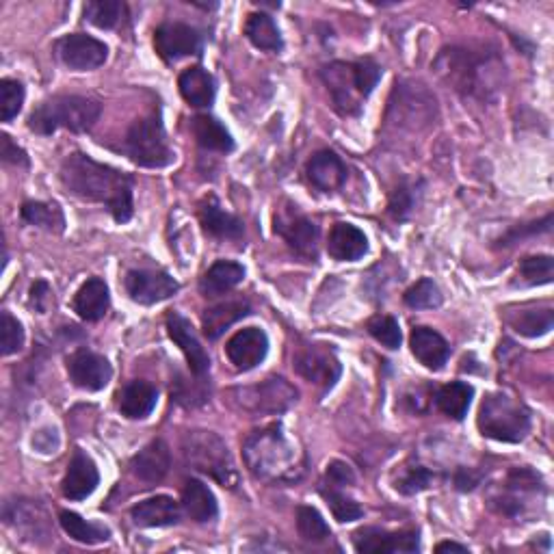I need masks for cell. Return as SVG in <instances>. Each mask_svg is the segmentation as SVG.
<instances>
[{
	"instance_id": "obj_1",
	"label": "cell",
	"mask_w": 554,
	"mask_h": 554,
	"mask_svg": "<svg viewBox=\"0 0 554 554\" xmlns=\"http://www.w3.org/2000/svg\"><path fill=\"white\" fill-rule=\"evenodd\" d=\"M59 180L63 189L78 200L107 206L117 223L133 219L135 180L126 171L98 163L83 152H74L61 163Z\"/></svg>"
},
{
	"instance_id": "obj_2",
	"label": "cell",
	"mask_w": 554,
	"mask_h": 554,
	"mask_svg": "<svg viewBox=\"0 0 554 554\" xmlns=\"http://www.w3.org/2000/svg\"><path fill=\"white\" fill-rule=\"evenodd\" d=\"M243 457L249 472L267 483H293L303 474V461L293 442L277 425L249 433L243 442Z\"/></svg>"
},
{
	"instance_id": "obj_3",
	"label": "cell",
	"mask_w": 554,
	"mask_h": 554,
	"mask_svg": "<svg viewBox=\"0 0 554 554\" xmlns=\"http://www.w3.org/2000/svg\"><path fill=\"white\" fill-rule=\"evenodd\" d=\"M102 107L91 98L83 96H52L37 104L29 115V130L35 135H52L59 128L70 133H87L94 128Z\"/></svg>"
},
{
	"instance_id": "obj_4",
	"label": "cell",
	"mask_w": 554,
	"mask_h": 554,
	"mask_svg": "<svg viewBox=\"0 0 554 554\" xmlns=\"http://www.w3.org/2000/svg\"><path fill=\"white\" fill-rule=\"evenodd\" d=\"M477 427L481 435L496 442L518 444L531 431V412L505 392L487 394L479 407Z\"/></svg>"
},
{
	"instance_id": "obj_5",
	"label": "cell",
	"mask_w": 554,
	"mask_h": 554,
	"mask_svg": "<svg viewBox=\"0 0 554 554\" xmlns=\"http://www.w3.org/2000/svg\"><path fill=\"white\" fill-rule=\"evenodd\" d=\"M182 453L195 470L208 474L223 487H234L239 483V470L234 466L230 448L217 433L189 431L182 438Z\"/></svg>"
},
{
	"instance_id": "obj_6",
	"label": "cell",
	"mask_w": 554,
	"mask_h": 554,
	"mask_svg": "<svg viewBox=\"0 0 554 554\" xmlns=\"http://www.w3.org/2000/svg\"><path fill=\"white\" fill-rule=\"evenodd\" d=\"M122 152L139 167L163 169L176 161V154L167 141L161 113L145 115L128 128Z\"/></svg>"
},
{
	"instance_id": "obj_7",
	"label": "cell",
	"mask_w": 554,
	"mask_h": 554,
	"mask_svg": "<svg viewBox=\"0 0 554 554\" xmlns=\"http://www.w3.org/2000/svg\"><path fill=\"white\" fill-rule=\"evenodd\" d=\"M299 392L282 377H269L256 386L236 388L230 392V399L243 412L254 416L282 414L297 403Z\"/></svg>"
},
{
	"instance_id": "obj_8",
	"label": "cell",
	"mask_w": 554,
	"mask_h": 554,
	"mask_svg": "<svg viewBox=\"0 0 554 554\" xmlns=\"http://www.w3.org/2000/svg\"><path fill=\"white\" fill-rule=\"evenodd\" d=\"M275 234H280L299 258H319V226L306 215H301L297 206L282 208L275 215Z\"/></svg>"
},
{
	"instance_id": "obj_9",
	"label": "cell",
	"mask_w": 554,
	"mask_h": 554,
	"mask_svg": "<svg viewBox=\"0 0 554 554\" xmlns=\"http://www.w3.org/2000/svg\"><path fill=\"white\" fill-rule=\"evenodd\" d=\"M321 78L325 81L329 94L334 98V107L340 115H360L364 96L355 76V65L345 61H334L321 70Z\"/></svg>"
},
{
	"instance_id": "obj_10",
	"label": "cell",
	"mask_w": 554,
	"mask_h": 554,
	"mask_svg": "<svg viewBox=\"0 0 554 554\" xmlns=\"http://www.w3.org/2000/svg\"><path fill=\"white\" fill-rule=\"evenodd\" d=\"M154 50L163 61L174 63L184 57H200L204 50V39L202 33L193 29L191 24L167 22L154 31Z\"/></svg>"
},
{
	"instance_id": "obj_11",
	"label": "cell",
	"mask_w": 554,
	"mask_h": 554,
	"mask_svg": "<svg viewBox=\"0 0 554 554\" xmlns=\"http://www.w3.org/2000/svg\"><path fill=\"white\" fill-rule=\"evenodd\" d=\"M295 371L310 381V384L323 386L325 390L334 388L336 381L342 375V364L336 358L334 349H329L327 345H310L303 347L295 355Z\"/></svg>"
},
{
	"instance_id": "obj_12",
	"label": "cell",
	"mask_w": 554,
	"mask_h": 554,
	"mask_svg": "<svg viewBox=\"0 0 554 554\" xmlns=\"http://www.w3.org/2000/svg\"><path fill=\"white\" fill-rule=\"evenodd\" d=\"M57 57L74 72H89L104 65L109 48L87 33H72L57 42Z\"/></svg>"
},
{
	"instance_id": "obj_13",
	"label": "cell",
	"mask_w": 554,
	"mask_h": 554,
	"mask_svg": "<svg viewBox=\"0 0 554 554\" xmlns=\"http://www.w3.org/2000/svg\"><path fill=\"white\" fill-rule=\"evenodd\" d=\"M124 288L128 297L139 306H154V303L174 297L180 290V284L165 271L133 269L124 277Z\"/></svg>"
},
{
	"instance_id": "obj_14",
	"label": "cell",
	"mask_w": 554,
	"mask_h": 554,
	"mask_svg": "<svg viewBox=\"0 0 554 554\" xmlns=\"http://www.w3.org/2000/svg\"><path fill=\"white\" fill-rule=\"evenodd\" d=\"M353 546L362 554H414L420 550L418 531H386L366 526L353 535Z\"/></svg>"
},
{
	"instance_id": "obj_15",
	"label": "cell",
	"mask_w": 554,
	"mask_h": 554,
	"mask_svg": "<svg viewBox=\"0 0 554 554\" xmlns=\"http://www.w3.org/2000/svg\"><path fill=\"white\" fill-rule=\"evenodd\" d=\"M68 375L76 388L100 392L109 386L113 368L104 355L89 349H78L68 358Z\"/></svg>"
},
{
	"instance_id": "obj_16",
	"label": "cell",
	"mask_w": 554,
	"mask_h": 554,
	"mask_svg": "<svg viewBox=\"0 0 554 554\" xmlns=\"http://www.w3.org/2000/svg\"><path fill=\"white\" fill-rule=\"evenodd\" d=\"M269 353V336L260 327H243L236 332L226 345L228 360L239 371H254L265 362Z\"/></svg>"
},
{
	"instance_id": "obj_17",
	"label": "cell",
	"mask_w": 554,
	"mask_h": 554,
	"mask_svg": "<svg viewBox=\"0 0 554 554\" xmlns=\"http://www.w3.org/2000/svg\"><path fill=\"white\" fill-rule=\"evenodd\" d=\"M167 332H169V338L174 340L180 347V351L184 353V358H187L191 373L197 379H204L210 371V355L202 347V342H200V338H197L191 321L184 319V316L178 312H169L167 314Z\"/></svg>"
},
{
	"instance_id": "obj_18",
	"label": "cell",
	"mask_w": 554,
	"mask_h": 554,
	"mask_svg": "<svg viewBox=\"0 0 554 554\" xmlns=\"http://www.w3.org/2000/svg\"><path fill=\"white\" fill-rule=\"evenodd\" d=\"M98 485H100V472L96 461L78 448V451L72 455L68 472H65V477L61 481L63 496L68 500H85L96 492Z\"/></svg>"
},
{
	"instance_id": "obj_19",
	"label": "cell",
	"mask_w": 554,
	"mask_h": 554,
	"mask_svg": "<svg viewBox=\"0 0 554 554\" xmlns=\"http://www.w3.org/2000/svg\"><path fill=\"white\" fill-rule=\"evenodd\" d=\"M306 176L314 189H319L323 193H334L345 187L349 171L336 152L323 150L316 152L308 161Z\"/></svg>"
},
{
	"instance_id": "obj_20",
	"label": "cell",
	"mask_w": 554,
	"mask_h": 554,
	"mask_svg": "<svg viewBox=\"0 0 554 554\" xmlns=\"http://www.w3.org/2000/svg\"><path fill=\"white\" fill-rule=\"evenodd\" d=\"M410 347L414 358L422 366L429 368V371H442L448 358H451V345H448L446 338L425 325H418L412 329Z\"/></svg>"
},
{
	"instance_id": "obj_21",
	"label": "cell",
	"mask_w": 554,
	"mask_h": 554,
	"mask_svg": "<svg viewBox=\"0 0 554 554\" xmlns=\"http://www.w3.org/2000/svg\"><path fill=\"white\" fill-rule=\"evenodd\" d=\"M327 254L340 262H355L368 254L366 234L347 221H338L327 236Z\"/></svg>"
},
{
	"instance_id": "obj_22",
	"label": "cell",
	"mask_w": 554,
	"mask_h": 554,
	"mask_svg": "<svg viewBox=\"0 0 554 554\" xmlns=\"http://www.w3.org/2000/svg\"><path fill=\"white\" fill-rule=\"evenodd\" d=\"M130 518L143 529H161V526H174L182 518V509L171 496L145 498L130 509Z\"/></svg>"
},
{
	"instance_id": "obj_23",
	"label": "cell",
	"mask_w": 554,
	"mask_h": 554,
	"mask_svg": "<svg viewBox=\"0 0 554 554\" xmlns=\"http://www.w3.org/2000/svg\"><path fill=\"white\" fill-rule=\"evenodd\" d=\"M171 468V453L169 446L163 440H154L139 451L133 461H130V470L143 483H161Z\"/></svg>"
},
{
	"instance_id": "obj_24",
	"label": "cell",
	"mask_w": 554,
	"mask_h": 554,
	"mask_svg": "<svg viewBox=\"0 0 554 554\" xmlns=\"http://www.w3.org/2000/svg\"><path fill=\"white\" fill-rule=\"evenodd\" d=\"M111 293L109 286L100 277H91L74 295V312L87 323L100 321L109 312Z\"/></svg>"
},
{
	"instance_id": "obj_25",
	"label": "cell",
	"mask_w": 554,
	"mask_h": 554,
	"mask_svg": "<svg viewBox=\"0 0 554 554\" xmlns=\"http://www.w3.org/2000/svg\"><path fill=\"white\" fill-rule=\"evenodd\" d=\"M158 401V390L150 384V381L135 379L124 386V390L117 397V405H120L122 416L128 420H143L148 418Z\"/></svg>"
},
{
	"instance_id": "obj_26",
	"label": "cell",
	"mask_w": 554,
	"mask_h": 554,
	"mask_svg": "<svg viewBox=\"0 0 554 554\" xmlns=\"http://www.w3.org/2000/svg\"><path fill=\"white\" fill-rule=\"evenodd\" d=\"M178 87L182 98L195 109H208L217 96V85L213 74L200 68V65L184 70L178 78Z\"/></svg>"
},
{
	"instance_id": "obj_27",
	"label": "cell",
	"mask_w": 554,
	"mask_h": 554,
	"mask_svg": "<svg viewBox=\"0 0 554 554\" xmlns=\"http://www.w3.org/2000/svg\"><path fill=\"white\" fill-rule=\"evenodd\" d=\"M200 221L202 228L206 230V234L215 236V239H241L245 226L239 217H234L230 213H226L219 206V202L215 197H206V200L200 204Z\"/></svg>"
},
{
	"instance_id": "obj_28",
	"label": "cell",
	"mask_w": 554,
	"mask_h": 554,
	"mask_svg": "<svg viewBox=\"0 0 554 554\" xmlns=\"http://www.w3.org/2000/svg\"><path fill=\"white\" fill-rule=\"evenodd\" d=\"M182 509L193 522H213L219 513L217 498L210 487L200 479H189L182 490Z\"/></svg>"
},
{
	"instance_id": "obj_29",
	"label": "cell",
	"mask_w": 554,
	"mask_h": 554,
	"mask_svg": "<svg viewBox=\"0 0 554 554\" xmlns=\"http://www.w3.org/2000/svg\"><path fill=\"white\" fill-rule=\"evenodd\" d=\"M249 314V301L245 299H228L221 301L213 308H206L202 314V329L208 340H217L228 327L236 321L245 319Z\"/></svg>"
},
{
	"instance_id": "obj_30",
	"label": "cell",
	"mask_w": 554,
	"mask_h": 554,
	"mask_svg": "<svg viewBox=\"0 0 554 554\" xmlns=\"http://www.w3.org/2000/svg\"><path fill=\"white\" fill-rule=\"evenodd\" d=\"M245 280V267L234 260H217L200 280L204 297H221Z\"/></svg>"
},
{
	"instance_id": "obj_31",
	"label": "cell",
	"mask_w": 554,
	"mask_h": 554,
	"mask_svg": "<svg viewBox=\"0 0 554 554\" xmlns=\"http://www.w3.org/2000/svg\"><path fill=\"white\" fill-rule=\"evenodd\" d=\"M193 137L200 148L208 152H219V154H228L234 150V139L230 135V130L223 126L217 117L213 115H195L193 122Z\"/></svg>"
},
{
	"instance_id": "obj_32",
	"label": "cell",
	"mask_w": 554,
	"mask_h": 554,
	"mask_svg": "<svg viewBox=\"0 0 554 554\" xmlns=\"http://www.w3.org/2000/svg\"><path fill=\"white\" fill-rule=\"evenodd\" d=\"M507 323L516 334L524 338H539L546 336L554 327V310L546 308H520L518 312H511Z\"/></svg>"
},
{
	"instance_id": "obj_33",
	"label": "cell",
	"mask_w": 554,
	"mask_h": 554,
	"mask_svg": "<svg viewBox=\"0 0 554 554\" xmlns=\"http://www.w3.org/2000/svg\"><path fill=\"white\" fill-rule=\"evenodd\" d=\"M245 37L252 42L258 50L267 52H280L284 48V39L280 29H277L275 20L269 13H249L245 22Z\"/></svg>"
},
{
	"instance_id": "obj_34",
	"label": "cell",
	"mask_w": 554,
	"mask_h": 554,
	"mask_svg": "<svg viewBox=\"0 0 554 554\" xmlns=\"http://www.w3.org/2000/svg\"><path fill=\"white\" fill-rule=\"evenodd\" d=\"M474 397V388L466 381H451V384H446L435 394V405H438V410L453 418V420H464L470 403Z\"/></svg>"
},
{
	"instance_id": "obj_35",
	"label": "cell",
	"mask_w": 554,
	"mask_h": 554,
	"mask_svg": "<svg viewBox=\"0 0 554 554\" xmlns=\"http://www.w3.org/2000/svg\"><path fill=\"white\" fill-rule=\"evenodd\" d=\"M59 522L63 526V531L68 533L74 542H81L87 546H96V544H104L111 539V531L107 526L102 524H94L83 520L78 513L74 511H61L59 513Z\"/></svg>"
},
{
	"instance_id": "obj_36",
	"label": "cell",
	"mask_w": 554,
	"mask_h": 554,
	"mask_svg": "<svg viewBox=\"0 0 554 554\" xmlns=\"http://www.w3.org/2000/svg\"><path fill=\"white\" fill-rule=\"evenodd\" d=\"M20 215L29 226H37L55 234H61L65 230L63 210L55 202H24Z\"/></svg>"
},
{
	"instance_id": "obj_37",
	"label": "cell",
	"mask_w": 554,
	"mask_h": 554,
	"mask_svg": "<svg viewBox=\"0 0 554 554\" xmlns=\"http://www.w3.org/2000/svg\"><path fill=\"white\" fill-rule=\"evenodd\" d=\"M85 20L94 24L96 29L111 31L124 20L126 5L120 0H91L85 5Z\"/></svg>"
},
{
	"instance_id": "obj_38",
	"label": "cell",
	"mask_w": 554,
	"mask_h": 554,
	"mask_svg": "<svg viewBox=\"0 0 554 554\" xmlns=\"http://www.w3.org/2000/svg\"><path fill=\"white\" fill-rule=\"evenodd\" d=\"M403 301L405 306H410L414 310H433L442 306L444 295L438 284L429 280V277H422V280L405 290Z\"/></svg>"
},
{
	"instance_id": "obj_39",
	"label": "cell",
	"mask_w": 554,
	"mask_h": 554,
	"mask_svg": "<svg viewBox=\"0 0 554 554\" xmlns=\"http://www.w3.org/2000/svg\"><path fill=\"white\" fill-rule=\"evenodd\" d=\"M297 531L299 537L312 544H321L325 539L332 537V529L325 522V518L314 507H299L297 509Z\"/></svg>"
},
{
	"instance_id": "obj_40",
	"label": "cell",
	"mask_w": 554,
	"mask_h": 554,
	"mask_svg": "<svg viewBox=\"0 0 554 554\" xmlns=\"http://www.w3.org/2000/svg\"><path fill=\"white\" fill-rule=\"evenodd\" d=\"M518 275L524 286H542L550 284L554 277L552 256H529L520 262Z\"/></svg>"
},
{
	"instance_id": "obj_41",
	"label": "cell",
	"mask_w": 554,
	"mask_h": 554,
	"mask_svg": "<svg viewBox=\"0 0 554 554\" xmlns=\"http://www.w3.org/2000/svg\"><path fill=\"white\" fill-rule=\"evenodd\" d=\"M366 329H368V334H371L379 342V345H384L386 349L397 351L401 347V342H403L401 325L397 319H394V316H386V314L373 316V319L366 323Z\"/></svg>"
},
{
	"instance_id": "obj_42",
	"label": "cell",
	"mask_w": 554,
	"mask_h": 554,
	"mask_svg": "<svg viewBox=\"0 0 554 554\" xmlns=\"http://www.w3.org/2000/svg\"><path fill=\"white\" fill-rule=\"evenodd\" d=\"M321 496L327 500L329 509H332V516L340 524L355 522V520H360L364 516V509L342 490H334V487H323Z\"/></svg>"
},
{
	"instance_id": "obj_43",
	"label": "cell",
	"mask_w": 554,
	"mask_h": 554,
	"mask_svg": "<svg viewBox=\"0 0 554 554\" xmlns=\"http://www.w3.org/2000/svg\"><path fill=\"white\" fill-rule=\"evenodd\" d=\"M24 104V87L20 81L13 78H3L0 81V120L5 124L18 117Z\"/></svg>"
},
{
	"instance_id": "obj_44",
	"label": "cell",
	"mask_w": 554,
	"mask_h": 554,
	"mask_svg": "<svg viewBox=\"0 0 554 554\" xmlns=\"http://www.w3.org/2000/svg\"><path fill=\"white\" fill-rule=\"evenodd\" d=\"M24 347V327L22 323L11 316L9 312L0 314V353L9 358V355L18 353Z\"/></svg>"
},
{
	"instance_id": "obj_45",
	"label": "cell",
	"mask_w": 554,
	"mask_h": 554,
	"mask_svg": "<svg viewBox=\"0 0 554 554\" xmlns=\"http://www.w3.org/2000/svg\"><path fill=\"white\" fill-rule=\"evenodd\" d=\"M433 472L427 470L425 466H410L401 472V477L394 481V487H397V492L405 494V496H414L425 492L433 483Z\"/></svg>"
},
{
	"instance_id": "obj_46",
	"label": "cell",
	"mask_w": 554,
	"mask_h": 554,
	"mask_svg": "<svg viewBox=\"0 0 554 554\" xmlns=\"http://www.w3.org/2000/svg\"><path fill=\"white\" fill-rule=\"evenodd\" d=\"M414 210V193L407 182H401L397 189L392 191L388 202V213L394 221H405Z\"/></svg>"
},
{
	"instance_id": "obj_47",
	"label": "cell",
	"mask_w": 554,
	"mask_h": 554,
	"mask_svg": "<svg viewBox=\"0 0 554 554\" xmlns=\"http://www.w3.org/2000/svg\"><path fill=\"white\" fill-rule=\"evenodd\" d=\"M355 483V472L347 464V461L334 459L329 461V466L325 470V487H334V490H345V487Z\"/></svg>"
},
{
	"instance_id": "obj_48",
	"label": "cell",
	"mask_w": 554,
	"mask_h": 554,
	"mask_svg": "<svg viewBox=\"0 0 554 554\" xmlns=\"http://www.w3.org/2000/svg\"><path fill=\"white\" fill-rule=\"evenodd\" d=\"M0 158L7 165H16V167H29V156L22 148H18V143H13L7 133L0 135Z\"/></svg>"
},
{
	"instance_id": "obj_49",
	"label": "cell",
	"mask_w": 554,
	"mask_h": 554,
	"mask_svg": "<svg viewBox=\"0 0 554 554\" xmlns=\"http://www.w3.org/2000/svg\"><path fill=\"white\" fill-rule=\"evenodd\" d=\"M552 226V215H546L539 223H531V226H520V228H513L509 234H505L503 239H500V245H513L522 241L524 236H533V234H539V232H548Z\"/></svg>"
},
{
	"instance_id": "obj_50",
	"label": "cell",
	"mask_w": 554,
	"mask_h": 554,
	"mask_svg": "<svg viewBox=\"0 0 554 554\" xmlns=\"http://www.w3.org/2000/svg\"><path fill=\"white\" fill-rule=\"evenodd\" d=\"M48 303H50V286L44 280H37L31 288V306L37 312L44 314L48 310Z\"/></svg>"
},
{
	"instance_id": "obj_51",
	"label": "cell",
	"mask_w": 554,
	"mask_h": 554,
	"mask_svg": "<svg viewBox=\"0 0 554 554\" xmlns=\"http://www.w3.org/2000/svg\"><path fill=\"white\" fill-rule=\"evenodd\" d=\"M479 481H481L479 474H474L470 468H461L455 474V485H457V490H461V492H472L474 487L479 485Z\"/></svg>"
},
{
	"instance_id": "obj_52",
	"label": "cell",
	"mask_w": 554,
	"mask_h": 554,
	"mask_svg": "<svg viewBox=\"0 0 554 554\" xmlns=\"http://www.w3.org/2000/svg\"><path fill=\"white\" fill-rule=\"evenodd\" d=\"M435 552H468V548L461 544H455V542H442L435 546Z\"/></svg>"
}]
</instances>
